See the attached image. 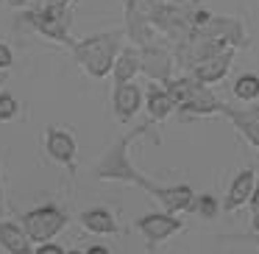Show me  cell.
Here are the masks:
<instances>
[{"mask_svg": "<svg viewBox=\"0 0 259 254\" xmlns=\"http://www.w3.org/2000/svg\"><path fill=\"white\" fill-rule=\"evenodd\" d=\"M73 59L95 79L112 73L114 59L123 51V31H109V34H95L90 40H78L73 48Z\"/></svg>", "mask_w": 259, "mask_h": 254, "instance_id": "1", "label": "cell"}, {"mask_svg": "<svg viewBox=\"0 0 259 254\" xmlns=\"http://www.w3.org/2000/svg\"><path fill=\"white\" fill-rule=\"evenodd\" d=\"M148 129H151V126L145 123V126H140V129H134L131 134L120 137V140L101 157V162L95 165V179H120V182H128V185H137V187H142V190L153 193V187H156V185H153L151 179H145V176L131 165L128 154H125V151H128V142L137 140V137H142Z\"/></svg>", "mask_w": 259, "mask_h": 254, "instance_id": "2", "label": "cell"}, {"mask_svg": "<svg viewBox=\"0 0 259 254\" xmlns=\"http://www.w3.org/2000/svg\"><path fill=\"white\" fill-rule=\"evenodd\" d=\"M23 20L31 28L39 31V34L51 37V40L62 42L67 48H73L78 42L70 34V28H73V12H70V6H39L36 12H28Z\"/></svg>", "mask_w": 259, "mask_h": 254, "instance_id": "3", "label": "cell"}, {"mask_svg": "<svg viewBox=\"0 0 259 254\" xmlns=\"http://www.w3.org/2000/svg\"><path fill=\"white\" fill-rule=\"evenodd\" d=\"M67 226V212L59 209L56 204H42L23 215V229L31 237V243H51L59 232Z\"/></svg>", "mask_w": 259, "mask_h": 254, "instance_id": "4", "label": "cell"}, {"mask_svg": "<svg viewBox=\"0 0 259 254\" xmlns=\"http://www.w3.org/2000/svg\"><path fill=\"white\" fill-rule=\"evenodd\" d=\"M198 37L203 40H212V42H220L226 48H245L248 45V37H245V28L237 17H209L201 28L195 31Z\"/></svg>", "mask_w": 259, "mask_h": 254, "instance_id": "5", "label": "cell"}, {"mask_svg": "<svg viewBox=\"0 0 259 254\" xmlns=\"http://www.w3.org/2000/svg\"><path fill=\"white\" fill-rule=\"evenodd\" d=\"M137 229L145 235L148 246H159L162 240H167V237H173L176 232L184 229V221H179L176 215L170 212H148L142 215L140 221H137Z\"/></svg>", "mask_w": 259, "mask_h": 254, "instance_id": "6", "label": "cell"}, {"mask_svg": "<svg viewBox=\"0 0 259 254\" xmlns=\"http://www.w3.org/2000/svg\"><path fill=\"white\" fill-rule=\"evenodd\" d=\"M140 67L142 73L148 76L151 81H159V84H167L170 81V70H173V56L164 45H151L140 48Z\"/></svg>", "mask_w": 259, "mask_h": 254, "instance_id": "7", "label": "cell"}, {"mask_svg": "<svg viewBox=\"0 0 259 254\" xmlns=\"http://www.w3.org/2000/svg\"><path fill=\"white\" fill-rule=\"evenodd\" d=\"M253 187H256V173H253L251 168L240 170V173L234 176V182H231V187H229V196H226V201H223V209L226 212H234V209L242 207V204H251Z\"/></svg>", "mask_w": 259, "mask_h": 254, "instance_id": "8", "label": "cell"}, {"mask_svg": "<svg viewBox=\"0 0 259 254\" xmlns=\"http://www.w3.org/2000/svg\"><path fill=\"white\" fill-rule=\"evenodd\" d=\"M151 196H156L159 201H162L164 212L176 215V212H184V209L192 207V201H195V193H192L190 185H176V187H153Z\"/></svg>", "mask_w": 259, "mask_h": 254, "instance_id": "9", "label": "cell"}, {"mask_svg": "<svg viewBox=\"0 0 259 254\" xmlns=\"http://www.w3.org/2000/svg\"><path fill=\"white\" fill-rule=\"evenodd\" d=\"M140 103H142V92H140V87H134V81H131V84L114 87L112 106H114V115H117L120 123H128V120L140 112Z\"/></svg>", "mask_w": 259, "mask_h": 254, "instance_id": "10", "label": "cell"}, {"mask_svg": "<svg viewBox=\"0 0 259 254\" xmlns=\"http://www.w3.org/2000/svg\"><path fill=\"white\" fill-rule=\"evenodd\" d=\"M45 148H48V154H51L56 162L73 165V159H75V140H73L70 131H62V129H56V126H51L48 134H45Z\"/></svg>", "mask_w": 259, "mask_h": 254, "instance_id": "11", "label": "cell"}, {"mask_svg": "<svg viewBox=\"0 0 259 254\" xmlns=\"http://www.w3.org/2000/svg\"><path fill=\"white\" fill-rule=\"evenodd\" d=\"M231 59H234V51H223L218 53V56H209L206 62H201L195 70H192V79L201 81V84H214V81H220L226 73H229L231 67Z\"/></svg>", "mask_w": 259, "mask_h": 254, "instance_id": "12", "label": "cell"}, {"mask_svg": "<svg viewBox=\"0 0 259 254\" xmlns=\"http://www.w3.org/2000/svg\"><path fill=\"white\" fill-rule=\"evenodd\" d=\"M0 243L9 254H34L31 248V237L25 235V229L14 221H0Z\"/></svg>", "mask_w": 259, "mask_h": 254, "instance_id": "13", "label": "cell"}, {"mask_svg": "<svg viewBox=\"0 0 259 254\" xmlns=\"http://www.w3.org/2000/svg\"><path fill=\"white\" fill-rule=\"evenodd\" d=\"M140 51L137 48H123L120 51V56L114 59V67H112V76L117 84H131L134 81V76L140 73Z\"/></svg>", "mask_w": 259, "mask_h": 254, "instance_id": "14", "label": "cell"}, {"mask_svg": "<svg viewBox=\"0 0 259 254\" xmlns=\"http://www.w3.org/2000/svg\"><path fill=\"white\" fill-rule=\"evenodd\" d=\"M125 34H128V40L134 42V45L145 48L153 42V25L148 23V17L137 9V12L125 14Z\"/></svg>", "mask_w": 259, "mask_h": 254, "instance_id": "15", "label": "cell"}, {"mask_svg": "<svg viewBox=\"0 0 259 254\" xmlns=\"http://www.w3.org/2000/svg\"><path fill=\"white\" fill-rule=\"evenodd\" d=\"M81 224H84V229L95 232V235H114V232H117L114 215L109 212V209H103V207L87 209V212L81 215Z\"/></svg>", "mask_w": 259, "mask_h": 254, "instance_id": "16", "label": "cell"}, {"mask_svg": "<svg viewBox=\"0 0 259 254\" xmlns=\"http://www.w3.org/2000/svg\"><path fill=\"white\" fill-rule=\"evenodd\" d=\"M173 109H176V103L170 101V95L164 92V87H153L151 84V90H148V112H151V118L153 120H164V118L173 115Z\"/></svg>", "mask_w": 259, "mask_h": 254, "instance_id": "17", "label": "cell"}, {"mask_svg": "<svg viewBox=\"0 0 259 254\" xmlns=\"http://www.w3.org/2000/svg\"><path fill=\"white\" fill-rule=\"evenodd\" d=\"M223 115H229V118L234 120V126L242 131V137H245V140L251 142L253 148H259V123H256V120H245V118H240V115H237L234 109H229V106H223Z\"/></svg>", "mask_w": 259, "mask_h": 254, "instance_id": "18", "label": "cell"}, {"mask_svg": "<svg viewBox=\"0 0 259 254\" xmlns=\"http://www.w3.org/2000/svg\"><path fill=\"white\" fill-rule=\"evenodd\" d=\"M234 95L242 98V101H253V98H259V76H253V73L240 76V79L234 81Z\"/></svg>", "mask_w": 259, "mask_h": 254, "instance_id": "19", "label": "cell"}, {"mask_svg": "<svg viewBox=\"0 0 259 254\" xmlns=\"http://www.w3.org/2000/svg\"><path fill=\"white\" fill-rule=\"evenodd\" d=\"M190 209H192L195 215H201V218L212 221L214 215L220 212V204H218V198H214V196H198L195 201H192Z\"/></svg>", "mask_w": 259, "mask_h": 254, "instance_id": "20", "label": "cell"}, {"mask_svg": "<svg viewBox=\"0 0 259 254\" xmlns=\"http://www.w3.org/2000/svg\"><path fill=\"white\" fill-rule=\"evenodd\" d=\"M17 112H20L17 98H14L12 92H0V120H12V118H17Z\"/></svg>", "mask_w": 259, "mask_h": 254, "instance_id": "21", "label": "cell"}, {"mask_svg": "<svg viewBox=\"0 0 259 254\" xmlns=\"http://www.w3.org/2000/svg\"><path fill=\"white\" fill-rule=\"evenodd\" d=\"M34 254H67L59 243H42L39 248H34Z\"/></svg>", "mask_w": 259, "mask_h": 254, "instance_id": "22", "label": "cell"}, {"mask_svg": "<svg viewBox=\"0 0 259 254\" xmlns=\"http://www.w3.org/2000/svg\"><path fill=\"white\" fill-rule=\"evenodd\" d=\"M12 62H14L12 51H9L3 42H0V70H9V67H12Z\"/></svg>", "mask_w": 259, "mask_h": 254, "instance_id": "23", "label": "cell"}, {"mask_svg": "<svg viewBox=\"0 0 259 254\" xmlns=\"http://www.w3.org/2000/svg\"><path fill=\"white\" fill-rule=\"evenodd\" d=\"M237 112V109H234ZM240 118H245V120H256L259 123V106H253V109H242V112H237Z\"/></svg>", "mask_w": 259, "mask_h": 254, "instance_id": "24", "label": "cell"}, {"mask_svg": "<svg viewBox=\"0 0 259 254\" xmlns=\"http://www.w3.org/2000/svg\"><path fill=\"white\" fill-rule=\"evenodd\" d=\"M87 254H112V251H109V246H103V243H95V246L87 248Z\"/></svg>", "mask_w": 259, "mask_h": 254, "instance_id": "25", "label": "cell"}, {"mask_svg": "<svg viewBox=\"0 0 259 254\" xmlns=\"http://www.w3.org/2000/svg\"><path fill=\"white\" fill-rule=\"evenodd\" d=\"M251 209H253V215H259V182H256V187H253V196H251Z\"/></svg>", "mask_w": 259, "mask_h": 254, "instance_id": "26", "label": "cell"}, {"mask_svg": "<svg viewBox=\"0 0 259 254\" xmlns=\"http://www.w3.org/2000/svg\"><path fill=\"white\" fill-rule=\"evenodd\" d=\"M39 6H70V0H34Z\"/></svg>", "mask_w": 259, "mask_h": 254, "instance_id": "27", "label": "cell"}, {"mask_svg": "<svg viewBox=\"0 0 259 254\" xmlns=\"http://www.w3.org/2000/svg\"><path fill=\"white\" fill-rule=\"evenodd\" d=\"M140 3H142V0H123L125 14H128V12H137V9H140Z\"/></svg>", "mask_w": 259, "mask_h": 254, "instance_id": "28", "label": "cell"}, {"mask_svg": "<svg viewBox=\"0 0 259 254\" xmlns=\"http://www.w3.org/2000/svg\"><path fill=\"white\" fill-rule=\"evenodd\" d=\"M31 0H9V6H14V9H20V6H28Z\"/></svg>", "mask_w": 259, "mask_h": 254, "instance_id": "29", "label": "cell"}, {"mask_svg": "<svg viewBox=\"0 0 259 254\" xmlns=\"http://www.w3.org/2000/svg\"><path fill=\"white\" fill-rule=\"evenodd\" d=\"M3 212H6V201H3V187H0V221H3Z\"/></svg>", "mask_w": 259, "mask_h": 254, "instance_id": "30", "label": "cell"}, {"mask_svg": "<svg viewBox=\"0 0 259 254\" xmlns=\"http://www.w3.org/2000/svg\"><path fill=\"white\" fill-rule=\"evenodd\" d=\"M170 6H184V3H190V0H167Z\"/></svg>", "mask_w": 259, "mask_h": 254, "instance_id": "31", "label": "cell"}, {"mask_svg": "<svg viewBox=\"0 0 259 254\" xmlns=\"http://www.w3.org/2000/svg\"><path fill=\"white\" fill-rule=\"evenodd\" d=\"M251 240H253V243H256V246H259V235H251Z\"/></svg>", "mask_w": 259, "mask_h": 254, "instance_id": "32", "label": "cell"}, {"mask_svg": "<svg viewBox=\"0 0 259 254\" xmlns=\"http://www.w3.org/2000/svg\"><path fill=\"white\" fill-rule=\"evenodd\" d=\"M67 254H84V251H67Z\"/></svg>", "mask_w": 259, "mask_h": 254, "instance_id": "33", "label": "cell"}, {"mask_svg": "<svg viewBox=\"0 0 259 254\" xmlns=\"http://www.w3.org/2000/svg\"><path fill=\"white\" fill-rule=\"evenodd\" d=\"M190 3H201V0H190Z\"/></svg>", "mask_w": 259, "mask_h": 254, "instance_id": "34", "label": "cell"}, {"mask_svg": "<svg viewBox=\"0 0 259 254\" xmlns=\"http://www.w3.org/2000/svg\"><path fill=\"white\" fill-rule=\"evenodd\" d=\"M0 81H3V76H0Z\"/></svg>", "mask_w": 259, "mask_h": 254, "instance_id": "35", "label": "cell"}]
</instances>
